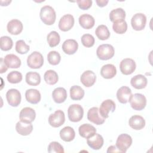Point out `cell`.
Listing matches in <instances>:
<instances>
[{
  "mask_svg": "<svg viewBox=\"0 0 153 153\" xmlns=\"http://www.w3.org/2000/svg\"><path fill=\"white\" fill-rule=\"evenodd\" d=\"M39 16L41 21L46 25H52L56 19V12L50 5H45L41 8Z\"/></svg>",
  "mask_w": 153,
  "mask_h": 153,
  "instance_id": "6da1fadb",
  "label": "cell"
},
{
  "mask_svg": "<svg viewBox=\"0 0 153 153\" xmlns=\"http://www.w3.org/2000/svg\"><path fill=\"white\" fill-rule=\"evenodd\" d=\"M82 44L85 47H91L94 45L95 39L93 35L86 33L83 35L81 38Z\"/></svg>",
  "mask_w": 153,
  "mask_h": 153,
  "instance_id": "b9f144b4",
  "label": "cell"
},
{
  "mask_svg": "<svg viewBox=\"0 0 153 153\" xmlns=\"http://www.w3.org/2000/svg\"><path fill=\"white\" fill-rule=\"evenodd\" d=\"M7 29L10 34L17 35L22 32L23 26L22 23L19 20L13 19L8 23Z\"/></svg>",
  "mask_w": 153,
  "mask_h": 153,
  "instance_id": "ac0fdd59",
  "label": "cell"
},
{
  "mask_svg": "<svg viewBox=\"0 0 153 153\" xmlns=\"http://www.w3.org/2000/svg\"><path fill=\"white\" fill-rule=\"evenodd\" d=\"M15 49L18 53L21 54H24L27 53L29 51L30 49V47L29 45H27L23 40L21 39V40H18L16 42Z\"/></svg>",
  "mask_w": 153,
  "mask_h": 153,
  "instance_id": "ab89813d",
  "label": "cell"
},
{
  "mask_svg": "<svg viewBox=\"0 0 153 153\" xmlns=\"http://www.w3.org/2000/svg\"><path fill=\"white\" fill-rule=\"evenodd\" d=\"M128 124L134 130H139L142 129L145 126V120L140 115H134L131 116L128 120Z\"/></svg>",
  "mask_w": 153,
  "mask_h": 153,
  "instance_id": "44dd1931",
  "label": "cell"
},
{
  "mask_svg": "<svg viewBox=\"0 0 153 153\" xmlns=\"http://www.w3.org/2000/svg\"><path fill=\"white\" fill-rule=\"evenodd\" d=\"M35 117L36 112L35 110L30 107H25L23 108L19 114V118L20 121L26 123H31L35 120Z\"/></svg>",
  "mask_w": 153,
  "mask_h": 153,
  "instance_id": "5bb4252c",
  "label": "cell"
},
{
  "mask_svg": "<svg viewBox=\"0 0 153 153\" xmlns=\"http://www.w3.org/2000/svg\"><path fill=\"white\" fill-rule=\"evenodd\" d=\"M78 131L82 137L87 139L96 133V129L90 124H83L79 127Z\"/></svg>",
  "mask_w": 153,
  "mask_h": 153,
  "instance_id": "603a6c76",
  "label": "cell"
},
{
  "mask_svg": "<svg viewBox=\"0 0 153 153\" xmlns=\"http://www.w3.org/2000/svg\"><path fill=\"white\" fill-rule=\"evenodd\" d=\"M60 138L65 142H71L73 140L75 137V132L74 128L70 126L63 127L60 131Z\"/></svg>",
  "mask_w": 153,
  "mask_h": 153,
  "instance_id": "f1b7e54d",
  "label": "cell"
},
{
  "mask_svg": "<svg viewBox=\"0 0 153 153\" xmlns=\"http://www.w3.org/2000/svg\"><path fill=\"white\" fill-rule=\"evenodd\" d=\"M96 2L97 5L100 7H103L107 5L109 2L108 0H96Z\"/></svg>",
  "mask_w": 153,
  "mask_h": 153,
  "instance_id": "f6af8a7d",
  "label": "cell"
},
{
  "mask_svg": "<svg viewBox=\"0 0 153 153\" xmlns=\"http://www.w3.org/2000/svg\"><path fill=\"white\" fill-rule=\"evenodd\" d=\"M84 90L79 85H73L70 88V97L72 100H79L84 96Z\"/></svg>",
  "mask_w": 153,
  "mask_h": 153,
  "instance_id": "1f68e13d",
  "label": "cell"
},
{
  "mask_svg": "<svg viewBox=\"0 0 153 153\" xmlns=\"http://www.w3.org/2000/svg\"><path fill=\"white\" fill-rule=\"evenodd\" d=\"M44 64V57L38 51L32 52L27 59V65L32 69H39Z\"/></svg>",
  "mask_w": 153,
  "mask_h": 153,
  "instance_id": "8992f818",
  "label": "cell"
},
{
  "mask_svg": "<svg viewBox=\"0 0 153 153\" xmlns=\"http://www.w3.org/2000/svg\"><path fill=\"white\" fill-rule=\"evenodd\" d=\"M4 61L8 68H19L21 65V60L14 54H7L4 58Z\"/></svg>",
  "mask_w": 153,
  "mask_h": 153,
  "instance_id": "d4e9b609",
  "label": "cell"
},
{
  "mask_svg": "<svg viewBox=\"0 0 153 153\" xmlns=\"http://www.w3.org/2000/svg\"><path fill=\"white\" fill-rule=\"evenodd\" d=\"M115 109V102L111 99H106L101 103L99 111L100 115L106 119L109 117V112H114Z\"/></svg>",
  "mask_w": 153,
  "mask_h": 153,
  "instance_id": "8fae6325",
  "label": "cell"
},
{
  "mask_svg": "<svg viewBox=\"0 0 153 153\" xmlns=\"http://www.w3.org/2000/svg\"><path fill=\"white\" fill-rule=\"evenodd\" d=\"M44 79L47 84L54 85L57 82L59 76L56 71L50 69L45 72L44 75Z\"/></svg>",
  "mask_w": 153,
  "mask_h": 153,
  "instance_id": "836d02e7",
  "label": "cell"
},
{
  "mask_svg": "<svg viewBox=\"0 0 153 153\" xmlns=\"http://www.w3.org/2000/svg\"><path fill=\"white\" fill-rule=\"evenodd\" d=\"M17 132L22 136H27L31 133L33 130V126L31 123H24L20 121L16 125Z\"/></svg>",
  "mask_w": 153,
  "mask_h": 153,
  "instance_id": "4316f807",
  "label": "cell"
},
{
  "mask_svg": "<svg viewBox=\"0 0 153 153\" xmlns=\"http://www.w3.org/2000/svg\"><path fill=\"white\" fill-rule=\"evenodd\" d=\"M87 119L96 125H101L105 121V118L100 115L97 107H93L88 110L87 112Z\"/></svg>",
  "mask_w": 153,
  "mask_h": 153,
  "instance_id": "4fadbf2b",
  "label": "cell"
},
{
  "mask_svg": "<svg viewBox=\"0 0 153 153\" xmlns=\"http://www.w3.org/2000/svg\"><path fill=\"white\" fill-rule=\"evenodd\" d=\"M115 50L112 45L108 44H104L99 45L96 50L97 57L102 60H107L114 56Z\"/></svg>",
  "mask_w": 153,
  "mask_h": 153,
  "instance_id": "7a4b0ae2",
  "label": "cell"
},
{
  "mask_svg": "<svg viewBox=\"0 0 153 153\" xmlns=\"http://www.w3.org/2000/svg\"><path fill=\"white\" fill-rule=\"evenodd\" d=\"M117 74V69L112 64L103 65L100 69V75L103 78L111 79Z\"/></svg>",
  "mask_w": 153,
  "mask_h": 153,
  "instance_id": "484cf974",
  "label": "cell"
},
{
  "mask_svg": "<svg viewBox=\"0 0 153 153\" xmlns=\"http://www.w3.org/2000/svg\"><path fill=\"white\" fill-rule=\"evenodd\" d=\"M131 137L128 134L123 133L118 136L115 146L121 152L125 153L129 148V147L131 145Z\"/></svg>",
  "mask_w": 153,
  "mask_h": 153,
  "instance_id": "5b68a950",
  "label": "cell"
},
{
  "mask_svg": "<svg viewBox=\"0 0 153 153\" xmlns=\"http://www.w3.org/2000/svg\"><path fill=\"white\" fill-rule=\"evenodd\" d=\"M103 142V137L100 134L96 133L87 139L88 145L94 150L100 149L102 147Z\"/></svg>",
  "mask_w": 153,
  "mask_h": 153,
  "instance_id": "2e32d148",
  "label": "cell"
},
{
  "mask_svg": "<svg viewBox=\"0 0 153 153\" xmlns=\"http://www.w3.org/2000/svg\"><path fill=\"white\" fill-rule=\"evenodd\" d=\"M6 99L10 106L17 107L21 102L22 97L20 92L17 89L11 88L6 93Z\"/></svg>",
  "mask_w": 153,
  "mask_h": 153,
  "instance_id": "30bf717a",
  "label": "cell"
},
{
  "mask_svg": "<svg viewBox=\"0 0 153 153\" xmlns=\"http://www.w3.org/2000/svg\"><path fill=\"white\" fill-rule=\"evenodd\" d=\"M0 64H1V69H0V73L2 74L4 72H5L7 69H8V67L7 66V65H5V63H4V59L1 58L0 59Z\"/></svg>",
  "mask_w": 153,
  "mask_h": 153,
  "instance_id": "ee69618b",
  "label": "cell"
},
{
  "mask_svg": "<svg viewBox=\"0 0 153 153\" xmlns=\"http://www.w3.org/2000/svg\"><path fill=\"white\" fill-rule=\"evenodd\" d=\"M84 115V109L79 104H73L69 106L68 109V116L69 120L72 122H78L81 120Z\"/></svg>",
  "mask_w": 153,
  "mask_h": 153,
  "instance_id": "3957f363",
  "label": "cell"
},
{
  "mask_svg": "<svg viewBox=\"0 0 153 153\" xmlns=\"http://www.w3.org/2000/svg\"><path fill=\"white\" fill-rule=\"evenodd\" d=\"M79 23L82 28L85 29H90L94 26L95 20L90 14H84L79 16Z\"/></svg>",
  "mask_w": 153,
  "mask_h": 153,
  "instance_id": "7402d4cb",
  "label": "cell"
},
{
  "mask_svg": "<svg viewBox=\"0 0 153 153\" xmlns=\"http://www.w3.org/2000/svg\"><path fill=\"white\" fill-rule=\"evenodd\" d=\"M129 102L131 107L134 110L141 111L143 109L146 105V99L142 94L135 93L131 96Z\"/></svg>",
  "mask_w": 153,
  "mask_h": 153,
  "instance_id": "277c9868",
  "label": "cell"
},
{
  "mask_svg": "<svg viewBox=\"0 0 153 153\" xmlns=\"http://www.w3.org/2000/svg\"><path fill=\"white\" fill-rule=\"evenodd\" d=\"M74 18L71 14H68L63 16L59 22V28L63 32L69 30L74 26Z\"/></svg>",
  "mask_w": 153,
  "mask_h": 153,
  "instance_id": "7c38bea8",
  "label": "cell"
},
{
  "mask_svg": "<svg viewBox=\"0 0 153 153\" xmlns=\"http://www.w3.org/2000/svg\"><path fill=\"white\" fill-rule=\"evenodd\" d=\"M148 80L145 76L142 74H138L131 78L130 84L133 87L136 89H143L147 85Z\"/></svg>",
  "mask_w": 153,
  "mask_h": 153,
  "instance_id": "ffe728a7",
  "label": "cell"
},
{
  "mask_svg": "<svg viewBox=\"0 0 153 153\" xmlns=\"http://www.w3.org/2000/svg\"><path fill=\"white\" fill-rule=\"evenodd\" d=\"M13 45L12 39L8 36L1 37V49L3 51H8L11 49Z\"/></svg>",
  "mask_w": 153,
  "mask_h": 153,
  "instance_id": "74e56055",
  "label": "cell"
},
{
  "mask_svg": "<svg viewBox=\"0 0 153 153\" xmlns=\"http://www.w3.org/2000/svg\"><path fill=\"white\" fill-rule=\"evenodd\" d=\"M131 96V90L127 86H122L117 90V97L118 101L123 104L127 103L129 101Z\"/></svg>",
  "mask_w": 153,
  "mask_h": 153,
  "instance_id": "e0dca14e",
  "label": "cell"
},
{
  "mask_svg": "<svg viewBox=\"0 0 153 153\" xmlns=\"http://www.w3.org/2000/svg\"><path fill=\"white\" fill-rule=\"evenodd\" d=\"M76 3L79 8L83 10H86L90 8L92 5L91 0H77Z\"/></svg>",
  "mask_w": 153,
  "mask_h": 153,
  "instance_id": "7bdbcfd3",
  "label": "cell"
},
{
  "mask_svg": "<svg viewBox=\"0 0 153 153\" xmlns=\"http://www.w3.org/2000/svg\"><path fill=\"white\" fill-rule=\"evenodd\" d=\"M7 80L11 84H17L22 81L23 76L22 74L19 71H11L10 72L7 76Z\"/></svg>",
  "mask_w": 153,
  "mask_h": 153,
  "instance_id": "8d00e7d4",
  "label": "cell"
},
{
  "mask_svg": "<svg viewBox=\"0 0 153 153\" xmlns=\"http://www.w3.org/2000/svg\"><path fill=\"white\" fill-rule=\"evenodd\" d=\"M125 17L126 12L122 8L114 9L109 13V19L113 23L118 20H124Z\"/></svg>",
  "mask_w": 153,
  "mask_h": 153,
  "instance_id": "4dcf8cb0",
  "label": "cell"
},
{
  "mask_svg": "<svg viewBox=\"0 0 153 153\" xmlns=\"http://www.w3.org/2000/svg\"><path fill=\"white\" fill-rule=\"evenodd\" d=\"M62 48L65 53L71 55L74 54L77 51L78 44L75 39H68L63 42Z\"/></svg>",
  "mask_w": 153,
  "mask_h": 153,
  "instance_id": "d6986e66",
  "label": "cell"
},
{
  "mask_svg": "<svg viewBox=\"0 0 153 153\" xmlns=\"http://www.w3.org/2000/svg\"><path fill=\"white\" fill-rule=\"evenodd\" d=\"M113 30L118 34H123L127 30V24L125 20H121L113 23Z\"/></svg>",
  "mask_w": 153,
  "mask_h": 153,
  "instance_id": "e575fe53",
  "label": "cell"
},
{
  "mask_svg": "<svg viewBox=\"0 0 153 153\" xmlns=\"http://www.w3.org/2000/svg\"><path fill=\"white\" fill-rule=\"evenodd\" d=\"M48 123L53 127H59L62 126L65 121V113L62 110H57L54 114L50 115L48 117Z\"/></svg>",
  "mask_w": 153,
  "mask_h": 153,
  "instance_id": "52a82bcc",
  "label": "cell"
},
{
  "mask_svg": "<svg viewBox=\"0 0 153 153\" xmlns=\"http://www.w3.org/2000/svg\"><path fill=\"white\" fill-rule=\"evenodd\" d=\"M136 65L134 60L130 58L123 59L120 64V69L121 73L125 75L131 74L136 69Z\"/></svg>",
  "mask_w": 153,
  "mask_h": 153,
  "instance_id": "9c48e42d",
  "label": "cell"
},
{
  "mask_svg": "<svg viewBox=\"0 0 153 153\" xmlns=\"http://www.w3.org/2000/svg\"><path fill=\"white\" fill-rule=\"evenodd\" d=\"M47 41L50 47H54L59 44L60 41V37L56 31H51L47 35Z\"/></svg>",
  "mask_w": 153,
  "mask_h": 153,
  "instance_id": "d590c367",
  "label": "cell"
},
{
  "mask_svg": "<svg viewBox=\"0 0 153 153\" xmlns=\"http://www.w3.org/2000/svg\"><path fill=\"white\" fill-rule=\"evenodd\" d=\"M25 97L26 100L32 104H37L41 100V94L40 92L33 88H30L26 91Z\"/></svg>",
  "mask_w": 153,
  "mask_h": 153,
  "instance_id": "cb8c5ba5",
  "label": "cell"
},
{
  "mask_svg": "<svg viewBox=\"0 0 153 153\" xmlns=\"http://www.w3.org/2000/svg\"><path fill=\"white\" fill-rule=\"evenodd\" d=\"M107 152H121L120 150L116 147V146H110L107 150Z\"/></svg>",
  "mask_w": 153,
  "mask_h": 153,
  "instance_id": "bcb514c9",
  "label": "cell"
},
{
  "mask_svg": "<svg viewBox=\"0 0 153 153\" xmlns=\"http://www.w3.org/2000/svg\"><path fill=\"white\" fill-rule=\"evenodd\" d=\"M97 37L100 40L108 39L110 36V32L106 25H100L97 27L95 30Z\"/></svg>",
  "mask_w": 153,
  "mask_h": 153,
  "instance_id": "d6a6232c",
  "label": "cell"
},
{
  "mask_svg": "<svg viewBox=\"0 0 153 153\" xmlns=\"http://www.w3.org/2000/svg\"><path fill=\"white\" fill-rule=\"evenodd\" d=\"M96 80V75L92 71H85L80 77L81 83L86 87H90L94 85Z\"/></svg>",
  "mask_w": 153,
  "mask_h": 153,
  "instance_id": "9a60e30c",
  "label": "cell"
},
{
  "mask_svg": "<svg viewBox=\"0 0 153 153\" xmlns=\"http://www.w3.org/2000/svg\"><path fill=\"white\" fill-rule=\"evenodd\" d=\"M48 152L49 153H63L64 149L62 145L57 142H51L48 146Z\"/></svg>",
  "mask_w": 153,
  "mask_h": 153,
  "instance_id": "60d3db41",
  "label": "cell"
},
{
  "mask_svg": "<svg viewBox=\"0 0 153 153\" xmlns=\"http://www.w3.org/2000/svg\"><path fill=\"white\" fill-rule=\"evenodd\" d=\"M53 100L57 103L64 102L67 98V91L63 87L56 88L52 93Z\"/></svg>",
  "mask_w": 153,
  "mask_h": 153,
  "instance_id": "83f0119b",
  "label": "cell"
},
{
  "mask_svg": "<svg viewBox=\"0 0 153 153\" xmlns=\"http://www.w3.org/2000/svg\"><path fill=\"white\" fill-rule=\"evenodd\" d=\"M26 82L29 85L36 86L41 82V76L36 72H29L26 74Z\"/></svg>",
  "mask_w": 153,
  "mask_h": 153,
  "instance_id": "f546056e",
  "label": "cell"
},
{
  "mask_svg": "<svg viewBox=\"0 0 153 153\" xmlns=\"http://www.w3.org/2000/svg\"><path fill=\"white\" fill-rule=\"evenodd\" d=\"M47 60L50 65H57L60 62L61 56L57 51H51L47 54Z\"/></svg>",
  "mask_w": 153,
  "mask_h": 153,
  "instance_id": "f35d334b",
  "label": "cell"
},
{
  "mask_svg": "<svg viewBox=\"0 0 153 153\" xmlns=\"http://www.w3.org/2000/svg\"><path fill=\"white\" fill-rule=\"evenodd\" d=\"M146 23V16L140 13H136L134 14L131 19V25L133 29L135 30H143Z\"/></svg>",
  "mask_w": 153,
  "mask_h": 153,
  "instance_id": "ba28073f",
  "label": "cell"
}]
</instances>
